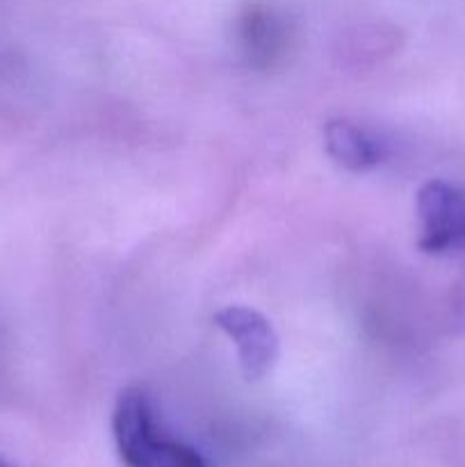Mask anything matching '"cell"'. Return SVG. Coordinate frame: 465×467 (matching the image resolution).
Returning a JSON list of instances; mask_svg holds the SVG:
<instances>
[{"instance_id": "cell-1", "label": "cell", "mask_w": 465, "mask_h": 467, "mask_svg": "<svg viewBox=\"0 0 465 467\" xmlns=\"http://www.w3.org/2000/svg\"><path fill=\"white\" fill-rule=\"evenodd\" d=\"M112 436L123 467H210L199 451L164 436L141 388H126L117 397Z\"/></svg>"}, {"instance_id": "cell-2", "label": "cell", "mask_w": 465, "mask_h": 467, "mask_svg": "<svg viewBox=\"0 0 465 467\" xmlns=\"http://www.w3.org/2000/svg\"><path fill=\"white\" fill-rule=\"evenodd\" d=\"M419 222L418 246L429 255L465 251V190L445 181H429L415 199Z\"/></svg>"}, {"instance_id": "cell-3", "label": "cell", "mask_w": 465, "mask_h": 467, "mask_svg": "<svg viewBox=\"0 0 465 467\" xmlns=\"http://www.w3.org/2000/svg\"><path fill=\"white\" fill-rule=\"evenodd\" d=\"M214 324L235 345L246 381H260L278 360V336L272 322L249 306H226L214 313Z\"/></svg>"}, {"instance_id": "cell-4", "label": "cell", "mask_w": 465, "mask_h": 467, "mask_svg": "<svg viewBox=\"0 0 465 467\" xmlns=\"http://www.w3.org/2000/svg\"><path fill=\"white\" fill-rule=\"evenodd\" d=\"M324 149L333 162L354 173L369 171L383 160L377 137L345 119H333L324 126Z\"/></svg>"}, {"instance_id": "cell-5", "label": "cell", "mask_w": 465, "mask_h": 467, "mask_svg": "<svg viewBox=\"0 0 465 467\" xmlns=\"http://www.w3.org/2000/svg\"><path fill=\"white\" fill-rule=\"evenodd\" d=\"M0 467H14V465L7 463V461H5V459H0Z\"/></svg>"}]
</instances>
